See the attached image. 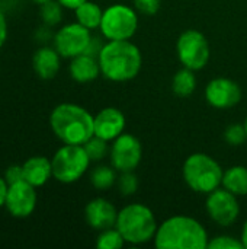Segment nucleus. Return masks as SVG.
Masks as SVG:
<instances>
[{
    "label": "nucleus",
    "instance_id": "24",
    "mask_svg": "<svg viewBox=\"0 0 247 249\" xmlns=\"http://www.w3.org/2000/svg\"><path fill=\"white\" fill-rule=\"evenodd\" d=\"M41 19L44 20L45 25L48 26H54L57 23H60L61 18H63V10H61V4L58 0H49L41 4V10H39Z\"/></svg>",
    "mask_w": 247,
    "mask_h": 249
},
{
    "label": "nucleus",
    "instance_id": "32",
    "mask_svg": "<svg viewBox=\"0 0 247 249\" xmlns=\"http://www.w3.org/2000/svg\"><path fill=\"white\" fill-rule=\"evenodd\" d=\"M7 188H9V185H7V182H6V179L0 177V207L4 206L6 196H7Z\"/></svg>",
    "mask_w": 247,
    "mask_h": 249
},
{
    "label": "nucleus",
    "instance_id": "19",
    "mask_svg": "<svg viewBox=\"0 0 247 249\" xmlns=\"http://www.w3.org/2000/svg\"><path fill=\"white\" fill-rule=\"evenodd\" d=\"M223 187L234 196L247 194V168L231 166L223 175Z\"/></svg>",
    "mask_w": 247,
    "mask_h": 249
},
{
    "label": "nucleus",
    "instance_id": "12",
    "mask_svg": "<svg viewBox=\"0 0 247 249\" xmlns=\"http://www.w3.org/2000/svg\"><path fill=\"white\" fill-rule=\"evenodd\" d=\"M36 206V193L35 187L28 181H19L9 185L4 207L7 212L17 219H25L31 216Z\"/></svg>",
    "mask_w": 247,
    "mask_h": 249
},
{
    "label": "nucleus",
    "instance_id": "36",
    "mask_svg": "<svg viewBox=\"0 0 247 249\" xmlns=\"http://www.w3.org/2000/svg\"><path fill=\"white\" fill-rule=\"evenodd\" d=\"M245 127H246V131H247V118H246V123H245Z\"/></svg>",
    "mask_w": 247,
    "mask_h": 249
},
{
    "label": "nucleus",
    "instance_id": "23",
    "mask_svg": "<svg viewBox=\"0 0 247 249\" xmlns=\"http://www.w3.org/2000/svg\"><path fill=\"white\" fill-rule=\"evenodd\" d=\"M125 244L124 236L118 229H106L102 231L96 241V247L99 249H121Z\"/></svg>",
    "mask_w": 247,
    "mask_h": 249
},
{
    "label": "nucleus",
    "instance_id": "13",
    "mask_svg": "<svg viewBox=\"0 0 247 249\" xmlns=\"http://www.w3.org/2000/svg\"><path fill=\"white\" fill-rule=\"evenodd\" d=\"M205 98L211 107L218 108V109H227L240 102L242 89L234 80L218 77V79L211 80L207 85Z\"/></svg>",
    "mask_w": 247,
    "mask_h": 249
},
{
    "label": "nucleus",
    "instance_id": "3",
    "mask_svg": "<svg viewBox=\"0 0 247 249\" xmlns=\"http://www.w3.org/2000/svg\"><path fill=\"white\" fill-rule=\"evenodd\" d=\"M159 249H205L208 235L204 226L192 217L175 216L163 222L154 236Z\"/></svg>",
    "mask_w": 247,
    "mask_h": 249
},
{
    "label": "nucleus",
    "instance_id": "18",
    "mask_svg": "<svg viewBox=\"0 0 247 249\" xmlns=\"http://www.w3.org/2000/svg\"><path fill=\"white\" fill-rule=\"evenodd\" d=\"M100 73L99 60L90 54H80L73 58L70 64V74L79 83H87L95 80Z\"/></svg>",
    "mask_w": 247,
    "mask_h": 249
},
{
    "label": "nucleus",
    "instance_id": "9",
    "mask_svg": "<svg viewBox=\"0 0 247 249\" xmlns=\"http://www.w3.org/2000/svg\"><path fill=\"white\" fill-rule=\"evenodd\" d=\"M90 41V29L79 22L63 26L54 36L55 50L61 57L66 58H74L80 54H84Z\"/></svg>",
    "mask_w": 247,
    "mask_h": 249
},
{
    "label": "nucleus",
    "instance_id": "35",
    "mask_svg": "<svg viewBox=\"0 0 247 249\" xmlns=\"http://www.w3.org/2000/svg\"><path fill=\"white\" fill-rule=\"evenodd\" d=\"M32 1H35V3H38V4H42V3H45V1H49V0H32Z\"/></svg>",
    "mask_w": 247,
    "mask_h": 249
},
{
    "label": "nucleus",
    "instance_id": "6",
    "mask_svg": "<svg viewBox=\"0 0 247 249\" xmlns=\"http://www.w3.org/2000/svg\"><path fill=\"white\" fill-rule=\"evenodd\" d=\"M90 159L83 144H66L60 147L52 160V177L63 184L76 182L87 171Z\"/></svg>",
    "mask_w": 247,
    "mask_h": 249
},
{
    "label": "nucleus",
    "instance_id": "16",
    "mask_svg": "<svg viewBox=\"0 0 247 249\" xmlns=\"http://www.w3.org/2000/svg\"><path fill=\"white\" fill-rule=\"evenodd\" d=\"M32 66L41 79H54L60 70V54L54 48L42 47L35 51L32 57Z\"/></svg>",
    "mask_w": 247,
    "mask_h": 249
},
{
    "label": "nucleus",
    "instance_id": "28",
    "mask_svg": "<svg viewBox=\"0 0 247 249\" xmlns=\"http://www.w3.org/2000/svg\"><path fill=\"white\" fill-rule=\"evenodd\" d=\"M119 190L124 196H131L137 191L138 188V179L137 177L132 174V171H127V172H122L119 181Z\"/></svg>",
    "mask_w": 247,
    "mask_h": 249
},
{
    "label": "nucleus",
    "instance_id": "10",
    "mask_svg": "<svg viewBox=\"0 0 247 249\" xmlns=\"http://www.w3.org/2000/svg\"><path fill=\"white\" fill-rule=\"evenodd\" d=\"M143 158V146L132 134H121L114 140L111 149L112 166L119 172L134 171Z\"/></svg>",
    "mask_w": 247,
    "mask_h": 249
},
{
    "label": "nucleus",
    "instance_id": "21",
    "mask_svg": "<svg viewBox=\"0 0 247 249\" xmlns=\"http://www.w3.org/2000/svg\"><path fill=\"white\" fill-rule=\"evenodd\" d=\"M195 88H197V77L194 74V70L185 67L173 76L172 89L178 96L186 98L194 93Z\"/></svg>",
    "mask_w": 247,
    "mask_h": 249
},
{
    "label": "nucleus",
    "instance_id": "20",
    "mask_svg": "<svg viewBox=\"0 0 247 249\" xmlns=\"http://www.w3.org/2000/svg\"><path fill=\"white\" fill-rule=\"evenodd\" d=\"M102 16H103L102 9H100L96 3L89 1V0H86L83 4H80V6L76 9L77 22H79L80 25L86 26L87 29L100 28Z\"/></svg>",
    "mask_w": 247,
    "mask_h": 249
},
{
    "label": "nucleus",
    "instance_id": "2",
    "mask_svg": "<svg viewBox=\"0 0 247 249\" xmlns=\"http://www.w3.org/2000/svg\"><path fill=\"white\" fill-rule=\"evenodd\" d=\"M54 134L66 144H84L95 136V117L76 104H61L49 115Z\"/></svg>",
    "mask_w": 247,
    "mask_h": 249
},
{
    "label": "nucleus",
    "instance_id": "17",
    "mask_svg": "<svg viewBox=\"0 0 247 249\" xmlns=\"http://www.w3.org/2000/svg\"><path fill=\"white\" fill-rule=\"evenodd\" d=\"M23 178L31 185L42 187L48 182V179L52 177V165L51 160H48L44 156H33L28 159L23 165Z\"/></svg>",
    "mask_w": 247,
    "mask_h": 249
},
{
    "label": "nucleus",
    "instance_id": "4",
    "mask_svg": "<svg viewBox=\"0 0 247 249\" xmlns=\"http://www.w3.org/2000/svg\"><path fill=\"white\" fill-rule=\"evenodd\" d=\"M157 223L153 212L143 204H130L118 213L116 229L125 242L141 245L151 241L157 232Z\"/></svg>",
    "mask_w": 247,
    "mask_h": 249
},
{
    "label": "nucleus",
    "instance_id": "22",
    "mask_svg": "<svg viewBox=\"0 0 247 249\" xmlns=\"http://www.w3.org/2000/svg\"><path fill=\"white\" fill-rule=\"evenodd\" d=\"M115 171L109 166H98L90 174V182L98 190H108L115 184Z\"/></svg>",
    "mask_w": 247,
    "mask_h": 249
},
{
    "label": "nucleus",
    "instance_id": "27",
    "mask_svg": "<svg viewBox=\"0 0 247 249\" xmlns=\"http://www.w3.org/2000/svg\"><path fill=\"white\" fill-rule=\"evenodd\" d=\"M207 248L211 249H246L243 241L234 239L233 236L224 235V236H217L213 241L208 242Z\"/></svg>",
    "mask_w": 247,
    "mask_h": 249
},
{
    "label": "nucleus",
    "instance_id": "30",
    "mask_svg": "<svg viewBox=\"0 0 247 249\" xmlns=\"http://www.w3.org/2000/svg\"><path fill=\"white\" fill-rule=\"evenodd\" d=\"M4 179L7 182V185L16 184L19 181H23V166L22 165H12L6 169L4 172Z\"/></svg>",
    "mask_w": 247,
    "mask_h": 249
},
{
    "label": "nucleus",
    "instance_id": "34",
    "mask_svg": "<svg viewBox=\"0 0 247 249\" xmlns=\"http://www.w3.org/2000/svg\"><path fill=\"white\" fill-rule=\"evenodd\" d=\"M242 241L245 244V248L247 249V220L246 223H245V226H243V231H242Z\"/></svg>",
    "mask_w": 247,
    "mask_h": 249
},
{
    "label": "nucleus",
    "instance_id": "26",
    "mask_svg": "<svg viewBox=\"0 0 247 249\" xmlns=\"http://www.w3.org/2000/svg\"><path fill=\"white\" fill-rule=\"evenodd\" d=\"M224 137H226V142L231 146H240L245 143V140L247 139V131L245 125H240V124H231L226 133H224Z\"/></svg>",
    "mask_w": 247,
    "mask_h": 249
},
{
    "label": "nucleus",
    "instance_id": "29",
    "mask_svg": "<svg viewBox=\"0 0 247 249\" xmlns=\"http://www.w3.org/2000/svg\"><path fill=\"white\" fill-rule=\"evenodd\" d=\"M162 0H134L135 9L143 15H154L160 9Z\"/></svg>",
    "mask_w": 247,
    "mask_h": 249
},
{
    "label": "nucleus",
    "instance_id": "15",
    "mask_svg": "<svg viewBox=\"0 0 247 249\" xmlns=\"http://www.w3.org/2000/svg\"><path fill=\"white\" fill-rule=\"evenodd\" d=\"M125 128V117L116 108H103L95 117V136L108 142L115 140Z\"/></svg>",
    "mask_w": 247,
    "mask_h": 249
},
{
    "label": "nucleus",
    "instance_id": "7",
    "mask_svg": "<svg viewBox=\"0 0 247 249\" xmlns=\"http://www.w3.org/2000/svg\"><path fill=\"white\" fill-rule=\"evenodd\" d=\"M138 26L137 13L125 4L109 6L102 16L100 31L109 41L130 39Z\"/></svg>",
    "mask_w": 247,
    "mask_h": 249
},
{
    "label": "nucleus",
    "instance_id": "8",
    "mask_svg": "<svg viewBox=\"0 0 247 249\" xmlns=\"http://www.w3.org/2000/svg\"><path fill=\"white\" fill-rule=\"evenodd\" d=\"M178 55L181 63L191 70H201L210 60V45L202 32L185 31L178 39Z\"/></svg>",
    "mask_w": 247,
    "mask_h": 249
},
{
    "label": "nucleus",
    "instance_id": "14",
    "mask_svg": "<svg viewBox=\"0 0 247 249\" xmlns=\"http://www.w3.org/2000/svg\"><path fill=\"white\" fill-rule=\"evenodd\" d=\"M86 222L95 231H106L116 226L118 212L114 204L105 198H95L84 209Z\"/></svg>",
    "mask_w": 247,
    "mask_h": 249
},
{
    "label": "nucleus",
    "instance_id": "31",
    "mask_svg": "<svg viewBox=\"0 0 247 249\" xmlns=\"http://www.w3.org/2000/svg\"><path fill=\"white\" fill-rule=\"evenodd\" d=\"M6 36H7V23H6L4 15L0 10V48L3 47V44L6 41Z\"/></svg>",
    "mask_w": 247,
    "mask_h": 249
},
{
    "label": "nucleus",
    "instance_id": "5",
    "mask_svg": "<svg viewBox=\"0 0 247 249\" xmlns=\"http://www.w3.org/2000/svg\"><path fill=\"white\" fill-rule=\"evenodd\" d=\"M223 169L205 153H194L183 163V179L197 193L210 194L223 184Z\"/></svg>",
    "mask_w": 247,
    "mask_h": 249
},
{
    "label": "nucleus",
    "instance_id": "11",
    "mask_svg": "<svg viewBox=\"0 0 247 249\" xmlns=\"http://www.w3.org/2000/svg\"><path fill=\"white\" fill-rule=\"evenodd\" d=\"M237 196L230 193L226 188H217L208 194L207 198V212L210 217L220 226H230L236 222L240 213L237 203Z\"/></svg>",
    "mask_w": 247,
    "mask_h": 249
},
{
    "label": "nucleus",
    "instance_id": "33",
    "mask_svg": "<svg viewBox=\"0 0 247 249\" xmlns=\"http://www.w3.org/2000/svg\"><path fill=\"white\" fill-rule=\"evenodd\" d=\"M60 1V4L63 6V7H67V9H77L80 4H83L86 0H58Z\"/></svg>",
    "mask_w": 247,
    "mask_h": 249
},
{
    "label": "nucleus",
    "instance_id": "1",
    "mask_svg": "<svg viewBox=\"0 0 247 249\" xmlns=\"http://www.w3.org/2000/svg\"><path fill=\"white\" fill-rule=\"evenodd\" d=\"M98 60L102 74L112 82H127L134 79L140 73L143 64L141 51L128 39L103 44Z\"/></svg>",
    "mask_w": 247,
    "mask_h": 249
},
{
    "label": "nucleus",
    "instance_id": "25",
    "mask_svg": "<svg viewBox=\"0 0 247 249\" xmlns=\"http://www.w3.org/2000/svg\"><path fill=\"white\" fill-rule=\"evenodd\" d=\"M83 147H84L90 162H98V160H102L108 153V140L93 136L83 144Z\"/></svg>",
    "mask_w": 247,
    "mask_h": 249
}]
</instances>
